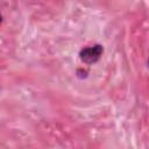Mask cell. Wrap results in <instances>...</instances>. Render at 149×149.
<instances>
[{"label": "cell", "instance_id": "obj_1", "mask_svg": "<svg viewBox=\"0 0 149 149\" xmlns=\"http://www.w3.org/2000/svg\"><path fill=\"white\" fill-rule=\"evenodd\" d=\"M102 54V47L99 45V44H95V45H92V47H87V48H84L79 56H80V59L86 63V64H92V63H95L100 56Z\"/></svg>", "mask_w": 149, "mask_h": 149}]
</instances>
